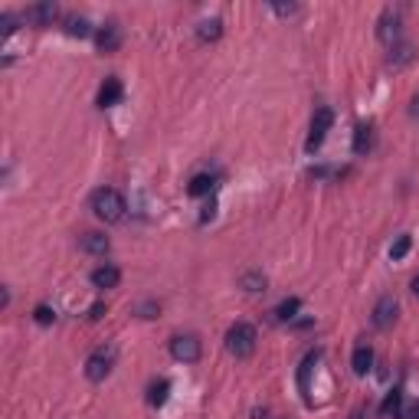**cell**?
Returning <instances> with one entry per match:
<instances>
[{
    "label": "cell",
    "instance_id": "cell-1",
    "mask_svg": "<svg viewBox=\"0 0 419 419\" xmlns=\"http://www.w3.org/2000/svg\"><path fill=\"white\" fill-rule=\"evenodd\" d=\"M125 210H128V204H125V197L115 187H98L96 194H92V213L98 220H105V223H121Z\"/></svg>",
    "mask_w": 419,
    "mask_h": 419
},
{
    "label": "cell",
    "instance_id": "cell-2",
    "mask_svg": "<svg viewBox=\"0 0 419 419\" xmlns=\"http://www.w3.org/2000/svg\"><path fill=\"white\" fill-rule=\"evenodd\" d=\"M256 341H259V334H256V328L252 324H246V321H236L229 331H226V351L233 357H252V351H256Z\"/></svg>",
    "mask_w": 419,
    "mask_h": 419
},
{
    "label": "cell",
    "instance_id": "cell-3",
    "mask_svg": "<svg viewBox=\"0 0 419 419\" xmlns=\"http://www.w3.org/2000/svg\"><path fill=\"white\" fill-rule=\"evenodd\" d=\"M376 40L383 46H399L403 43V13L393 10V7H387V10L380 13V20H376Z\"/></svg>",
    "mask_w": 419,
    "mask_h": 419
},
{
    "label": "cell",
    "instance_id": "cell-4",
    "mask_svg": "<svg viewBox=\"0 0 419 419\" xmlns=\"http://www.w3.org/2000/svg\"><path fill=\"white\" fill-rule=\"evenodd\" d=\"M200 354H204V344H200L197 334H177V337H171V357L174 360H181V364H197Z\"/></svg>",
    "mask_w": 419,
    "mask_h": 419
},
{
    "label": "cell",
    "instance_id": "cell-5",
    "mask_svg": "<svg viewBox=\"0 0 419 419\" xmlns=\"http://www.w3.org/2000/svg\"><path fill=\"white\" fill-rule=\"evenodd\" d=\"M334 125V112L331 108H318L312 119V131H308V141H305V148L308 151H318L324 144V138H328V131H331Z\"/></svg>",
    "mask_w": 419,
    "mask_h": 419
},
{
    "label": "cell",
    "instance_id": "cell-6",
    "mask_svg": "<svg viewBox=\"0 0 419 419\" xmlns=\"http://www.w3.org/2000/svg\"><path fill=\"white\" fill-rule=\"evenodd\" d=\"M399 314V305L393 295H380L374 305V328H380V331H387V328H393V321H397Z\"/></svg>",
    "mask_w": 419,
    "mask_h": 419
},
{
    "label": "cell",
    "instance_id": "cell-7",
    "mask_svg": "<svg viewBox=\"0 0 419 419\" xmlns=\"http://www.w3.org/2000/svg\"><path fill=\"white\" fill-rule=\"evenodd\" d=\"M56 17H59V7H56L53 0L33 3V7H26V13H23V20L33 23V26H53Z\"/></svg>",
    "mask_w": 419,
    "mask_h": 419
},
{
    "label": "cell",
    "instance_id": "cell-8",
    "mask_svg": "<svg viewBox=\"0 0 419 419\" xmlns=\"http://www.w3.org/2000/svg\"><path fill=\"white\" fill-rule=\"evenodd\" d=\"M108 374H112V354H108V351L89 354V360H86V376L89 380H92V383H102Z\"/></svg>",
    "mask_w": 419,
    "mask_h": 419
},
{
    "label": "cell",
    "instance_id": "cell-9",
    "mask_svg": "<svg viewBox=\"0 0 419 419\" xmlns=\"http://www.w3.org/2000/svg\"><path fill=\"white\" fill-rule=\"evenodd\" d=\"M119 282H121V269L112 266V262H102L98 269H92V285H96V289L108 291V289H115Z\"/></svg>",
    "mask_w": 419,
    "mask_h": 419
},
{
    "label": "cell",
    "instance_id": "cell-10",
    "mask_svg": "<svg viewBox=\"0 0 419 419\" xmlns=\"http://www.w3.org/2000/svg\"><path fill=\"white\" fill-rule=\"evenodd\" d=\"M96 43L102 53H115L121 46V26L119 23H105V26H98L96 30Z\"/></svg>",
    "mask_w": 419,
    "mask_h": 419
},
{
    "label": "cell",
    "instance_id": "cell-11",
    "mask_svg": "<svg viewBox=\"0 0 419 419\" xmlns=\"http://www.w3.org/2000/svg\"><path fill=\"white\" fill-rule=\"evenodd\" d=\"M121 96H125V89H121V82L115 79V75H108L105 82H102V89H98V108H112V105H119Z\"/></svg>",
    "mask_w": 419,
    "mask_h": 419
},
{
    "label": "cell",
    "instance_id": "cell-12",
    "mask_svg": "<svg viewBox=\"0 0 419 419\" xmlns=\"http://www.w3.org/2000/svg\"><path fill=\"white\" fill-rule=\"evenodd\" d=\"M79 246L86 249L89 256H105L108 249H112V243H108L105 233H82V236H79Z\"/></svg>",
    "mask_w": 419,
    "mask_h": 419
},
{
    "label": "cell",
    "instance_id": "cell-13",
    "mask_svg": "<svg viewBox=\"0 0 419 419\" xmlns=\"http://www.w3.org/2000/svg\"><path fill=\"white\" fill-rule=\"evenodd\" d=\"M351 367H354V374H357V376L370 374V367H374V351H370V344H357V347H354Z\"/></svg>",
    "mask_w": 419,
    "mask_h": 419
},
{
    "label": "cell",
    "instance_id": "cell-14",
    "mask_svg": "<svg viewBox=\"0 0 419 419\" xmlns=\"http://www.w3.org/2000/svg\"><path fill=\"white\" fill-rule=\"evenodd\" d=\"M374 125L367 121V125H357V131H354V154H370L374 151Z\"/></svg>",
    "mask_w": 419,
    "mask_h": 419
},
{
    "label": "cell",
    "instance_id": "cell-15",
    "mask_svg": "<svg viewBox=\"0 0 419 419\" xmlns=\"http://www.w3.org/2000/svg\"><path fill=\"white\" fill-rule=\"evenodd\" d=\"M413 59H416V46H413V43H399V46H393V49H390L387 63L393 66V69H403V66H409Z\"/></svg>",
    "mask_w": 419,
    "mask_h": 419
},
{
    "label": "cell",
    "instance_id": "cell-16",
    "mask_svg": "<svg viewBox=\"0 0 419 419\" xmlns=\"http://www.w3.org/2000/svg\"><path fill=\"white\" fill-rule=\"evenodd\" d=\"M216 190V177L213 174H197L194 181L187 183V194L190 197H206V194H213Z\"/></svg>",
    "mask_w": 419,
    "mask_h": 419
},
{
    "label": "cell",
    "instance_id": "cell-17",
    "mask_svg": "<svg viewBox=\"0 0 419 419\" xmlns=\"http://www.w3.org/2000/svg\"><path fill=\"white\" fill-rule=\"evenodd\" d=\"M220 36H223V20H216V17L213 20H204L197 26V40H200V43H216Z\"/></svg>",
    "mask_w": 419,
    "mask_h": 419
},
{
    "label": "cell",
    "instance_id": "cell-18",
    "mask_svg": "<svg viewBox=\"0 0 419 419\" xmlns=\"http://www.w3.org/2000/svg\"><path fill=\"white\" fill-rule=\"evenodd\" d=\"M167 397H171V383H167V380H154V383L148 387V403L151 406H164Z\"/></svg>",
    "mask_w": 419,
    "mask_h": 419
},
{
    "label": "cell",
    "instance_id": "cell-19",
    "mask_svg": "<svg viewBox=\"0 0 419 419\" xmlns=\"http://www.w3.org/2000/svg\"><path fill=\"white\" fill-rule=\"evenodd\" d=\"M66 33L82 40V36H89V33H92V26H89L86 17H79V13H69V17H66Z\"/></svg>",
    "mask_w": 419,
    "mask_h": 419
},
{
    "label": "cell",
    "instance_id": "cell-20",
    "mask_svg": "<svg viewBox=\"0 0 419 419\" xmlns=\"http://www.w3.org/2000/svg\"><path fill=\"white\" fill-rule=\"evenodd\" d=\"M298 308H301L298 298H285L279 308H275V318H279V321H295V318H298Z\"/></svg>",
    "mask_w": 419,
    "mask_h": 419
},
{
    "label": "cell",
    "instance_id": "cell-21",
    "mask_svg": "<svg viewBox=\"0 0 419 419\" xmlns=\"http://www.w3.org/2000/svg\"><path fill=\"white\" fill-rule=\"evenodd\" d=\"M399 406H403V390H390L387 399H383V406H380V413H383V416H397Z\"/></svg>",
    "mask_w": 419,
    "mask_h": 419
},
{
    "label": "cell",
    "instance_id": "cell-22",
    "mask_svg": "<svg viewBox=\"0 0 419 419\" xmlns=\"http://www.w3.org/2000/svg\"><path fill=\"white\" fill-rule=\"evenodd\" d=\"M243 289L252 291V295H256V291H266V275H262V272H246V275H243Z\"/></svg>",
    "mask_w": 419,
    "mask_h": 419
},
{
    "label": "cell",
    "instance_id": "cell-23",
    "mask_svg": "<svg viewBox=\"0 0 419 419\" xmlns=\"http://www.w3.org/2000/svg\"><path fill=\"white\" fill-rule=\"evenodd\" d=\"M409 246H413V239H409V236H399L397 243L390 246V259H393V262H399V259H406Z\"/></svg>",
    "mask_w": 419,
    "mask_h": 419
},
{
    "label": "cell",
    "instance_id": "cell-24",
    "mask_svg": "<svg viewBox=\"0 0 419 419\" xmlns=\"http://www.w3.org/2000/svg\"><path fill=\"white\" fill-rule=\"evenodd\" d=\"M33 318H36V324H53V321H56V312L49 308V305H36Z\"/></svg>",
    "mask_w": 419,
    "mask_h": 419
},
{
    "label": "cell",
    "instance_id": "cell-25",
    "mask_svg": "<svg viewBox=\"0 0 419 419\" xmlns=\"http://www.w3.org/2000/svg\"><path fill=\"white\" fill-rule=\"evenodd\" d=\"M138 314L141 318H158V314H161V305H158V301H141Z\"/></svg>",
    "mask_w": 419,
    "mask_h": 419
},
{
    "label": "cell",
    "instance_id": "cell-26",
    "mask_svg": "<svg viewBox=\"0 0 419 419\" xmlns=\"http://www.w3.org/2000/svg\"><path fill=\"white\" fill-rule=\"evenodd\" d=\"M272 10L279 13V17H291V13H298V7L295 3H272Z\"/></svg>",
    "mask_w": 419,
    "mask_h": 419
},
{
    "label": "cell",
    "instance_id": "cell-27",
    "mask_svg": "<svg viewBox=\"0 0 419 419\" xmlns=\"http://www.w3.org/2000/svg\"><path fill=\"white\" fill-rule=\"evenodd\" d=\"M0 26H3V33H13L17 30V17H13V13H3V17H0Z\"/></svg>",
    "mask_w": 419,
    "mask_h": 419
},
{
    "label": "cell",
    "instance_id": "cell-28",
    "mask_svg": "<svg viewBox=\"0 0 419 419\" xmlns=\"http://www.w3.org/2000/svg\"><path fill=\"white\" fill-rule=\"evenodd\" d=\"M409 115H413V119L419 121V92L413 96V102H409Z\"/></svg>",
    "mask_w": 419,
    "mask_h": 419
},
{
    "label": "cell",
    "instance_id": "cell-29",
    "mask_svg": "<svg viewBox=\"0 0 419 419\" xmlns=\"http://www.w3.org/2000/svg\"><path fill=\"white\" fill-rule=\"evenodd\" d=\"M102 312H105V305H102V301H96V305H92V318H102Z\"/></svg>",
    "mask_w": 419,
    "mask_h": 419
},
{
    "label": "cell",
    "instance_id": "cell-30",
    "mask_svg": "<svg viewBox=\"0 0 419 419\" xmlns=\"http://www.w3.org/2000/svg\"><path fill=\"white\" fill-rule=\"evenodd\" d=\"M409 289H413V295L419 298V275H413V282H409Z\"/></svg>",
    "mask_w": 419,
    "mask_h": 419
},
{
    "label": "cell",
    "instance_id": "cell-31",
    "mask_svg": "<svg viewBox=\"0 0 419 419\" xmlns=\"http://www.w3.org/2000/svg\"><path fill=\"white\" fill-rule=\"evenodd\" d=\"M351 419H370V413H364V409H354V416Z\"/></svg>",
    "mask_w": 419,
    "mask_h": 419
},
{
    "label": "cell",
    "instance_id": "cell-32",
    "mask_svg": "<svg viewBox=\"0 0 419 419\" xmlns=\"http://www.w3.org/2000/svg\"><path fill=\"white\" fill-rule=\"evenodd\" d=\"M413 419H419V406H416V409H413Z\"/></svg>",
    "mask_w": 419,
    "mask_h": 419
}]
</instances>
